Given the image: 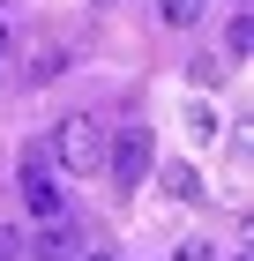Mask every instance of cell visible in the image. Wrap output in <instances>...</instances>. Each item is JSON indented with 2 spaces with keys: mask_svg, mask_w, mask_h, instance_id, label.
Returning a JSON list of instances; mask_svg holds the SVG:
<instances>
[{
  "mask_svg": "<svg viewBox=\"0 0 254 261\" xmlns=\"http://www.w3.org/2000/svg\"><path fill=\"white\" fill-rule=\"evenodd\" d=\"M0 60H8V15H0Z\"/></svg>",
  "mask_w": 254,
  "mask_h": 261,
  "instance_id": "4fadbf2b",
  "label": "cell"
},
{
  "mask_svg": "<svg viewBox=\"0 0 254 261\" xmlns=\"http://www.w3.org/2000/svg\"><path fill=\"white\" fill-rule=\"evenodd\" d=\"M187 142H202V149L217 142V112H210V97H195V105H187Z\"/></svg>",
  "mask_w": 254,
  "mask_h": 261,
  "instance_id": "ba28073f",
  "label": "cell"
},
{
  "mask_svg": "<svg viewBox=\"0 0 254 261\" xmlns=\"http://www.w3.org/2000/svg\"><path fill=\"white\" fill-rule=\"evenodd\" d=\"M0 261H22V231H8V224H0Z\"/></svg>",
  "mask_w": 254,
  "mask_h": 261,
  "instance_id": "7c38bea8",
  "label": "cell"
},
{
  "mask_svg": "<svg viewBox=\"0 0 254 261\" xmlns=\"http://www.w3.org/2000/svg\"><path fill=\"white\" fill-rule=\"evenodd\" d=\"M157 15H165V30H195L210 15V0H157Z\"/></svg>",
  "mask_w": 254,
  "mask_h": 261,
  "instance_id": "52a82bcc",
  "label": "cell"
},
{
  "mask_svg": "<svg viewBox=\"0 0 254 261\" xmlns=\"http://www.w3.org/2000/svg\"><path fill=\"white\" fill-rule=\"evenodd\" d=\"M247 53H254V22L232 15V22H224V60H247Z\"/></svg>",
  "mask_w": 254,
  "mask_h": 261,
  "instance_id": "9c48e42d",
  "label": "cell"
},
{
  "mask_svg": "<svg viewBox=\"0 0 254 261\" xmlns=\"http://www.w3.org/2000/svg\"><path fill=\"white\" fill-rule=\"evenodd\" d=\"M187 75H195V90H217V82L232 75V67L217 60V53H202V60H187Z\"/></svg>",
  "mask_w": 254,
  "mask_h": 261,
  "instance_id": "30bf717a",
  "label": "cell"
},
{
  "mask_svg": "<svg viewBox=\"0 0 254 261\" xmlns=\"http://www.w3.org/2000/svg\"><path fill=\"white\" fill-rule=\"evenodd\" d=\"M22 254L30 261H75L82 254V231L67 217H53V224H38V239H22Z\"/></svg>",
  "mask_w": 254,
  "mask_h": 261,
  "instance_id": "277c9868",
  "label": "cell"
},
{
  "mask_svg": "<svg viewBox=\"0 0 254 261\" xmlns=\"http://www.w3.org/2000/svg\"><path fill=\"white\" fill-rule=\"evenodd\" d=\"M53 75H67V45H38L30 53V67H22V82L38 90V82H53Z\"/></svg>",
  "mask_w": 254,
  "mask_h": 261,
  "instance_id": "5b68a950",
  "label": "cell"
},
{
  "mask_svg": "<svg viewBox=\"0 0 254 261\" xmlns=\"http://www.w3.org/2000/svg\"><path fill=\"white\" fill-rule=\"evenodd\" d=\"M157 179H165V194H172V201H202V172H195V164H165Z\"/></svg>",
  "mask_w": 254,
  "mask_h": 261,
  "instance_id": "8992f818",
  "label": "cell"
},
{
  "mask_svg": "<svg viewBox=\"0 0 254 261\" xmlns=\"http://www.w3.org/2000/svg\"><path fill=\"white\" fill-rule=\"evenodd\" d=\"M75 261H112V254H105V246H98V254H75Z\"/></svg>",
  "mask_w": 254,
  "mask_h": 261,
  "instance_id": "5bb4252c",
  "label": "cell"
},
{
  "mask_svg": "<svg viewBox=\"0 0 254 261\" xmlns=\"http://www.w3.org/2000/svg\"><path fill=\"white\" fill-rule=\"evenodd\" d=\"M105 172H112L120 187H142V179H150V127H120V135L105 142Z\"/></svg>",
  "mask_w": 254,
  "mask_h": 261,
  "instance_id": "7a4b0ae2",
  "label": "cell"
},
{
  "mask_svg": "<svg viewBox=\"0 0 254 261\" xmlns=\"http://www.w3.org/2000/svg\"><path fill=\"white\" fill-rule=\"evenodd\" d=\"M232 261H247V254H232Z\"/></svg>",
  "mask_w": 254,
  "mask_h": 261,
  "instance_id": "9a60e30c",
  "label": "cell"
},
{
  "mask_svg": "<svg viewBox=\"0 0 254 261\" xmlns=\"http://www.w3.org/2000/svg\"><path fill=\"white\" fill-rule=\"evenodd\" d=\"M22 209H30L38 224L60 217V187H53V157H45V149H30V157H22Z\"/></svg>",
  "mask_w": 254,
  "mask_h": 261,
  "instance_id": "3957f363",
  "label": "cell"
},
{
  "mask_svg": "<svg viewBox=\"0 0 254 261\" xmlns=\"http://www.w3.org/2000/svg\"><path fill=\"white\" fill-rule=\"evenodd\" d=\"M45 157L90 179V172L105 164V127H98V112H67V120L53 127V149H45Z\"/></svg>",
  "mask_w": 254,
  "mask_h": 261,
  "instance_id": "6da1fadb",
  "label": "cell"
},
{
  "mask_svg": "<svg viewBox=\"0 0 254 261\" xmlns=\"http://www.w3.org/2000/svg\"><path fill=\"white\" fill-rule=\"evenodd\" d=\"M172 261H217V246H210V239H179V254H172Z\"/></svg>",
  "mask_w": 254,
  "mask_h": 261,
  "instance_id": "8fae6325",
  "label": "cell"
}]
</instances>
